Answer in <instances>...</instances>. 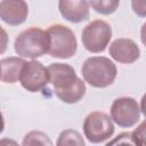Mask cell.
<instances>
[{"label":"cell","instance_id":"obj_12","mask_svg":"<svg viewBox=\"0 0 146 146\" xmlns=\"http://www.w3.org/2000/svg\"><path fill=\"white\" fill-rule=\"evenodd\" d=\"M25 60L21 57H7L0 60V80L6 83H15L19 80V74Z\"/></svg>","mask_w":146,"mask_h":146},{"label":"cell","instance_id":"obj_5","mask_svg":"<svg viewBox=\"0 0 146 146\" xmlns=\"http://www.w3.org/2000/svg\"><path fill=\"white\" fill-rule=\"evenodd\" d=\"M114 124L104 112H91L83 122V132L90 143L98 144L107 140L114 133Z\"/></svg>","mask_w":146,"mask_h":146},{"label":"cell","instance_id":"obj_16","mask_svg":"<svg viewBox=\"0 0 146 146\" xmlns=\"http://www.w3.org/2000/svg\"><path fill=\"white\" fill-rule=\"evenodd\" d=\"M120 5V1L117 0H95L89 1V6H91L95 11L103 14V15H110L113 14Z\"/></svg>","mask_w":146,"mask_h":146},{"label":"cell","instance_id":"obj_19","mask_svg":"<svg viewBox=\"0 0 146 146\" xmlns=\"http://www.w3.org/2000/svg\"><path fill=\"white\" fill-rule=\"evenodd\" d=\"M8 34L2 26H0V55L3 54L8 46Z\"/></svg>","mask_w":146,"mask_h":146},{"label":"cell","instance_id":"obj_11","mask_svg":"<svg viewBox=\"0 0 146 146\" xmlns=\"http://www.w3.org/2000/svg\"><path fill=\"white\" fill-rule=\"evenodd\" d=\"M89 2L86 0H60L58 9L64 19L80 23L89 18Z\"/></svg>","mask_w":146,"mask_h":146},{"label":"cell","instance_id":"obj_21","mask_svg":"<svg viewBox=\"0 0 146 146\" xmlns=\"http://www.w3.org/2000/svg\"><path fill=\"white\" fill-rule=\"evenodd\" d=\"M0 146H19L18 143L10 138H2L0 139Z\"/></svg>","mask_w":146,"mask_h":146},{"label":"cell","instance_id":"obj_10","mask_svg":"<svg viewBox=\"0 0 146 146\" xmlns=\"http://www.w3.org/2000/svg\"><path fill=\"white\" fill-rule=\"evenodd\" d=\"M29 15V7L22 0L0 1V18L8 25L16 26L25 22Z\"/></svg>","mask_w":146,"mask_h":146},{"label":"cell","instance_id":"obj_9","mask_svg":"<svg viewBox=\"0 0 146 146\" xmlns=\"http://www.w3.org/2000/svg\"><path fill=\"white\" fill-rule=\"evenodd\" d=\"M110 55L114 60L121 64H131L139 58L140 50L133 40L119 38L111 43Z\"/></svg>","mask_w":146,"mask_h":146},{"label":"cell","instance_id":"obj_17","mask_svg":"<svg viewBox=\"0 0 146 146\" xmlns=\"http://www.w3.org/2000/svg\"><path fill=\"white\" fill-rule=\"evenodd\" d=\"M105 146H136L131 138V132H122L119 133L115 138H113L111 141H108Z\"/></svg>","mask_w":146,"mask_h":146},{"label":"cell","instance_id":"obj_18","mask_svg":"<svg viewBox=\"0 0 146 146\" xmlns=\"http://www.w3.org/2000/svg\"><path fill=\"white\" fill-rule=\"evenodd\" d=\"M131 138L136 146H145V121H143L131 132Z\"/></svg>","mask_w":146,"mask_h":146},{"label":"cell","instance_id":"obj_6","mask_svg":"<svg viewBox=\"0 0 146 146\" xmlns=\"http://www.w3.org/2000/svg\"><path fill=\"white\" fill-rule=\"evenodd\" d=\"M140 119V107L131 97L116 98L111 106V120L121 128H130Z\"/></svg>","mask_w":146,"mask_h":146},{"label":"cell","instance_id":"obj_3","mask_svg":"<svg viewBox=\"0 0 146 146\" xmlns=\"http://www.w3.org/2000/svg\"><path fill=\"white\" fill-rule=\"evenodd\" d=\"M47 34L49 36L48 52L51 57L56 58H71L75 55L78 43L73 31L62 24H55L48 27Z\"/></svg>","mask_w":146,"mask_h":146},{"label":"cell","instance_id":"obj_7","mask_svg":"<svg viewBox=\"0 0 146 146\" xmlns=\"http://www.w3.org/2000/svg\"><path fill=\"white\" fill-rule=\"evenodd\" d=\"M19 82L22 87L30 92L42 90L48 84L47 67L35 59L25 62L19 74Z\"/></svg>","mask_w":146,"mask_h":146},{"label":"cell","instance_id":"obj_2","mask_svg":"<svg viewBox=\"0 0 146 146\" xmlns=\"http://www.w3.org/2000/svg\"><path fill=\"white\" fill-rule=\"evenodd\" d=\"M15 51L24 58L35 59L48 52L49 36L47 31L40 27H29L21 32L14 43Z\"/></svg>","mask_w":146,"mask_h":146},{"label":"cell","instance_id":"obj_22","mask_svg":"<svg viewBox=\"0 0 146 146\" xmlns=\"http://www.w3.org/2000/svg\"><path fill=\"white\" fill-rule=\"evenodd\" d=\"M3 128H5V121H3V116L0 112V133L3 131Z\"/></svg>","mask_w":146,"mask_h":146},{"label":"cell","instance_id":"obj_20","mask_svg":"<svg viewBox=\"0 0 146 146\" xmlns=\"http://www.w3.org/2000/svg\"><path fill=\"white\" fill-rule=\"evenodd\" d=\"M132 8H133V11L136 14H138L139 16L144 17L145 16V11H146V2H136L133 1L132 2Z\"/></svg>","mask_w":146,"mask_h":146},{"label":"cell","instance_id":"obj_1","mask_svg":"<svg viewBox=\"0 0 146 146\" xmlns=\"http://www.w3.org/2000/svg\"><path fill=\"white\" fill-rule=\"evenodd\" d=\"M83 80L95 88L111 86L117 74L115 64L107 57L94 56L84 60L81 67Z\"/></svg>","mask_w":146,"mask_h":146},{"label":"cell","instance_id":"obj_4","mask_svg":"<svg viewBox=\"0 0 146 146\" xmlns=\"http://www.w3.org/2000/svg\"><path fill=\"white\" fill-rule=\"evenodd\" d=\"M112 38L111 25L103 21L96 19L90 22L82 31L81 40L84 48L94 54L102 52L106 49Z\"/></svg>","mask_w":146,"mask_h":146},{"label":"cell","instance_id":"obj_13","mask_svg":"<svg viewBox=\"0 0 146 146\" xmlns=\"http://www.w3.org/2000/svg\"><path fill=\"white\" fill-rule=\"evenodd\" d=\"M86 94V83L78 78L75 83L65 90H55V95L57 98H59L62 102L66 104H75L80 102Z\"/></svg>","mask_w":146,"mask_h":146},{"label":"cell","instance_id":"obj_15","mask_svg":"<svg viewBox=\"0 0 146 146\" xmlns=\"http://www.w3.org/2000/svg\"><path fill=\"white\" fill-rule=\"evenodd\" d=\"M22 146H54L51 139L42 131L32 130L27 132L22 141Z\"/></svg>","mask_w":146,"mask_h":146},{"label":"cell","instance_id":"obj_14","mask_svg":"<svg viewBox=\"0 0 146 146\" xmlns=\"http://www.w3.org/2000/svg\"><path fill=\"white\" fill-rule=\"evenodd\" d=\"M56 146H86V143L78 130L66 129L58 136Z\"/></svg>","mask_w":146,"mask_h":146},{"label":"cell","instance_id":"obj_8","mask_svg":"<svg viewBox=\"0 0 146 146\" xmlns=\"http://www.w3.org/2000/svg\"><path fill=\"white\" fill-rule=\"evenodd\" d=\"M48 82H50L55 90H65L71 88L78 76L75 70L64 63H52L47 67Z\"/></svg>","mask_w":146,"mask_h":146}]
</instances>
